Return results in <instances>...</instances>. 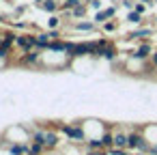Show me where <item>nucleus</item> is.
Here are the masks:
<instances>
[{
	"mask_svg": "<svg viewBox=\"0 0 157 155\" xmlns=\"http://www.w3.org/2000/svg\"><path fill=\"white\" fill-rule=\"evenodd\" d=\"M146 7H148V5H144V2H140V0H138V2H136V7H133V9H136L138 13H142V15H144V13H146Z\"/></svg>",
	"mask_w": 157,
	"mask_h": 155,
	"instance_id": "22",
	"label": "nucleus"
},
{
	"mask_svg": "<svg viewBox=\"0 0 157 155\" xmlns=\"http://www.w3.org/2000/svg\"><path fill=\"white\" fill-rule=\"evenodd\" d=\"M151 54H153V45H151V41H140V43L136 45V50H133L129 56L136 58V60H148Z\"/></svg>",
	"mask_w": 157,
	"mask_h": 155,
	"instance_id": "3",
	"label": "nucleus"
},
{
	"mask_svg": "<svg viewBox=\"0 0 157 155\" xmlns=\"http://www.w3.org/2000/svg\"><path fill=\"white\" fill-rule=\"evenodd\" d=\"M43 151H45V146H43V144H39V142H30V144H28V153H26V155H43Z\"/></svg>",
	"mask_w": 157,
	"mask_h": 155,
	"instance_id": "18",
	"label": "nucleus"
},
{
	"mask_svg": "<svg viewBox=\"0 0 157 155\" xmlns=\"http://www.w3.org/2000/svg\"><path fill=\"white\" fill-rule=\"evenodd\" d=\"M43 140H45V129H33L30 131V142H39V144H43Z\"/></svg>",
	"mask_w": 157,
	"mask_h": 155,
	"instance_id": "15",
	"label": "nucleus"
},
{
	"mask_svg": "<svg viewBox=\"0 0 157 155\" xmlns=\"http://www.w3.org/2000/svg\"><path fill=\"white\" fill-rule=\"evenodd\" d=\"M35 2H37V5H41V2H43V0H35Z\"/></svg>",
	"mask_w": 157,
	"mask_h": 155,
	"instance_id": "29",
	"label": "nucleus"
},
{
	"mask_svg": "<svg viewBox=\"0 0 157 155\" xmlns=\"http://www.w3.org/2000/svg\"><path fill=\"white\" fill-rule=\"evenodd\" d=\"M48 155H58V153H56V151H50V153H48Z\"/></svg>",
	"mask_w": 157,
	"mask_h": 155,
	"instance_id": "27",
	"label": "nucleus"
},
{
	"mask_svg": "<svg viewBox=\"0 0 157 155\" xmlns=\"http://www.w3.org/2000/svg\"><path fill=\"white\" fill-rule=\"evenodd\" d=\"M9 153L11 155H26L28 153V144L26 142H13V144H9Z\"/></svg>",
	"mask_w": 157,
	"mask_h": 155,
	"instance_id": "13",
	"label": "nucleus"
},
{
	"mask_svg": "<svg viewBox=\"0 0 157 155\" xmlns=\"http://www.w3.org/2000/svg\"><path fill=\"white\" fill-rule=\"evenodd\" d=\"M2 41H5V33H0V45H2Z\"/></svg>",
	"mask_w": 157,
	"mask_h": 155,
	"instance_id": "26",
	"label": "nucleus"
},
{
	"mask_svg": "<svg viewBox=\"0 0 157 155\" xmlns=\"http://www.w3.org/2000/svg\"><path fill=\"white\" fill-rule=\"evenodd\" d=\"M86 13H88V5L82 2V5H78L75 9H71V20H84Z\"/></svg>",
	"mask_w": 157,
	"mask_h": 155,
	"instance_id": "11",
	"label": "nucleus"
},
{
	"mask_svg": "<svg viewBox=\"0 0 157 155\" xmlns=\"http://www.w3.org/2000/svg\"><path fill=\"white\" fill-rule=\"evenodd\" d=\"M60 134H65L69 138V142H84L86 140V131L80 123H63Z\"/></svg>",
	"mask_w": 157,
	"mask_h": 155,
	"instance_id": "1",
	"label": "nucleus"
},
{
	"mask_svg": "<svg viewBox=\"0 0 157 155\" xmlns=\"http://www.w3.org/2000/svg\"><path fill=\"white\" fill-rule=\"evenodd\" d=\"M15 48H20L22 52H30L37 50V35H17L15 37Z\"/></svg>",
	"mask_w": 157,
	"mask_h": 155,
	"instance_id": "2",
	"label": "nucleus"
},
{
	"mask_svg": "<svg viewBox=\"0 0 157 155\" xmlns=\"http://www.w3.org/2000/svg\"><path fill=\"white\" fill-rule=\"evenodd\" d=\"M153 2H155V5H157V0H153Z\"/></svg>",
	"mask_w": 157,
	"mask_h": 155,
	"instance_id": "31",
	"label": "nucleus"
},
{
	"mask_svg": "<svg viewBox=\"0 0 157 155\" xmlns=\"http://www.w3.org/2000/svg\"><path fill=\"white\" fill-rule=\"evenodd\" d=\"M101 28H103L105 33H114V30L118 28V22H116V20H108L105 24H101Z\"/></svg>",
	"mask_w": 157,
	"mask_h": 155,
	"instance_id": "20",
	"label": "nucleus"
},
{
	"mask_svg": "<svg viewBox=\"0 0 157 155\" xmlns=\"http://www.w3.org/2000/svg\"><path fill=\"white\" fill-rule=\"evenodd\" d=\"M58 144H60V134L56 129H45V140H43L45 151H56Z\"/></svg>",
	"mask_w": 157,
	"mask_h": 155,
	"instance_id": "6",
	"label": "nucleus"
},
{
	"mask_svg": "<svg viewBox=\"0 0 157 155\" xmlns=\"http://www.w3.org/2000/svg\"><path fill=\"white\" fill-rule=\"evenodd\" d=\"M148 60H151V65H153V67H157V50L151 54V58H148Z\"/></svg>",
	"mask_w": 157,
	"mask_h": 155,
	"instance_id": "24",
	"label": "nucleus"
},
{
	"mask_svg": "<svg viewBox=\"0 0 157 155\" xmlns=\"http://www.w3.org/2000/svg\"><path fill=\"white\" fill-rule=\"evenodd\" d=\"M127 22H129V24H138V26H140V24L144 22V15H142V13H138V11L133 9V11H129V15H127Z\"/></svg>",
	"mask_w": 157,
	"mask_h": 155,
	"instance_id": "16",
	"label": "nucleus"
},
{
	"mask_svg": "<svg viewBox=\"0 0 157 155\" xmlns=\"http://www.w3.org/2000/svg\"><path fill=\"white\" fill-rule=\"evenodd\" d=\"M140 2H144V5H148V7H153V5H155L153 0H140Z\"/></svg>",
	"mask_w": 157,
	"mask_h": 155,
	"instance_id": "25",
	"label": "nucleus"
},
{
	"mask_svg": "<svg viewBox=\"0 0 157 155\" xmlns=\"http://www.w3.org/2000/svg\"><path fill=\"white\" fill-rule=\"evenodd\" d=\"M88 9H93V11L97 13V11L103 9V2H101V0H93V2H88Z\"/></svg>",
	"mask_w": 157,
	"mask_h": 155,
	"instance_id": "21",
	"label": "nucleus"
},
{
	"mask_svg": "<svg viewBox=\"0 0 157 155\" xmlns=\"http://www.w3.org/2000/svg\"><path fill=\"white\" fill-rule=\"evenodd\" d=\"M41 60H43L41 50H30V52H24L20 56V65L22 67H35V65H41Z\"/></svg>",
	"mask_w": 157,
	"mask_h": 155,
	"instance_id": "4",
	"label": "nucleus"
},
{
	"mask_svg": "<svg viewBox=\"0 0 157 155\" xmlns=\"http://www.w3.org/2000/svg\"><path fill=\"white\" fill-rule=\"evenodd\" d=\"M78 5H82V0H63V2H60V11H71Z\"/></svg>",
	"mask_w": 157,
	"mask_h": 155,
	"instance_id": "19",
	"label": "nucleus"
},
{
	"mask_svg": "<svg viewBox=\"0 0 157 155\" xmlns=\"http://www.w3.org/2000/svg\"><path fill=\"white\" fill-rule=\"evenodd\" d=\"M82 2H86V5H88V2H93V0H82Z\"/></svg>",
	"mask_w": 157,
	"mask_h": 155,
	"instance_id": "28",
	"label": "nucleus"
},
{
	"mask_svg": "<svg viewBox=\"0 0 157 155\" xmlns=\"http://www.w3.org/2000/svg\"><path fill=\"white\" fill-rule=\"evenodd\" d=\"M99 140H101V144H103V149H112L114 146V131H110V129H105L101 136H99Z\"/></svg>",
	"mask_w": 157,
	"mask_h": 155,
	"instance_id": "12",
	"label": "nucleus"
},
{
	"mask_svg": "<svg viewBox=\"0 0 157 155\" xmlns=\"http://www.w3.org/2000/svg\"><path fill=\"white\" fill-rule=\"evenodd\" d=\"M114 17H116V7H105V9H101V11L95 13L93 22H95L97 26H101V24H105L108 20H114Z\"/></svg>",
	"mask_w": 157,
	"mask_h": 155,
	"instance_id": "5",
	"label": "nucleus"
},
{
	"mask_svg": "<svg viewBox=\"0 0 157 155\" xmlns=\"http://www.w3.org/2000/svg\"><path fill=\"white\" fill-rule=\"evenodd\" d=\"M69 43H71V41H63V39L50 41V45H48V52H52V54H65V56H67Z\"/></svg>",
	"mask_w": 157,
	"mask_h": 155,
	"instance_id": "7",
	"label": "nucleus"
},
{
	"mask_svg": "<svg viewBox=\"0 0 157 155\" xmlns=\"http://www.w3.org/2000/svg\"><path fill=\"white\" fill-rule=\"evenodd\" d=\"M60 22H63V17L56 15V13H52V15L48 17V30H56V28L60 26Z\"/></svg>",
	"mask_w": 157,
	"mask_h": 155,
	"instance_id": "17",
	"label": "nucleus"
},
{
	"mask_svg": "<svg viewBox=\"0 0 157 155\" xmlns=\"http://www.w3.org/2000/svg\"><path fill=\"white\" fill-rule=\"evenodd\" d=\"M39 9L52 15V13H56V11H60V2H58V0H43V2L39 5Z\"/></svg>",
	"mask_w": 157,
	"mask_h": 155,
	"instance_id": "10",
	"label": "nucleus"
},
{
	"mask_svg": "<svg viewBox=\"0 0 157 155\" xmlns=\"http://www.w3.org/2000/svg\"><path fill=\"white\" fill-rule=\"evenodd\" d=\"M114 146L127 149V131H114Z\"/></svg>",
	"mask_w": 157,
	"mask_h": 155,
	"instance_id": "14",
	"label": "nucleus"
},
{
	"mask_svg": "<svg viewBox=\"0 0 157 155\" xmlns=\"http://www.w3.org/2000/svg\"><path fill=\"white\" fill-rule=\"evenodd\" d=\"M73 28L75 30H82V33H93V30H97V24L93 22V20H75L73 22Z\"/></svg>",
	"mask_w": 157,
	"mask_h": 155,
	"instance_id": "8",
	"label": "nucleus"
},
{
	"mask_svg": "<svg viewBox=\"0 0 157 155\" xmlns=\"http://www.w3.org/2000/svg\"><path fill=\"white\" fill-rule=\"evenodd\" d=\"M151 35H153V28H136L133 33L127 35V39H133V41H146Z\"/></svg>",
	"mask_w": 157,
	"mask_h": 155,
	"instance_id": "9",
	"label": "nucleus"
},
{
	"mask_svg": "<svg viewBox=\"0 0 157 155\" xmlns=\"http://www.w3.org/2000/svg\"><path fill=\"white\" fill-rule=\"evenodd\" d=\"M121 5H123L127 11H133V7H136V2H133V0H121Z\"/></svg>",
	"mask_w": 157,
	"mask_h": 155,
	"instance_id": "23",
	"label": "nucleus"
},
{
	"mask_svg": "<svg viewBox=\"0 0 157 155\" xmlns=\"http://www.w3.org/2000/svg\"><path fill=\"white\" fill-rule=\"evenodd\" d=\"M153 20H155V26H157V15H155V17H153Z\"/></svg>",
	"mask_w": 157,
	"mask_h": 155,
	"instance_id": "30",
	"label": "nucleus"
}]
</instances>
